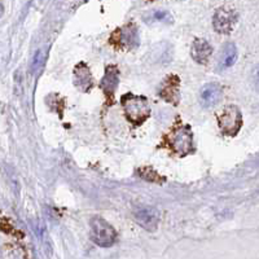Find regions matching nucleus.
I'll return each mask as SVG.
<instances>
[{
	"instance_id": "f257e3e1",
	"label": "nucleus",
	"mask_w": 259,
	"mask_h": 259,
	"mask_svg": "<svg viewBox=\"0 0 259 259\" xmlns=\"http://www.w3.org/2000/svg\"><path fill=\"white\" fill-rule=\"evenodd\" d=\"M121 101L127 119L133 125H141L151 114V107L145 97L136 96L133 93H126Z\"/></svg>"
},
{
	"instance_id": "f03ea898",
	"label": "nucleus",
	"mask_w": 259,
	"mask_h": 259,
	"mask_svg": "<svg viewBox=\"0 0 259 259\" xmlns=\"http://www.w3.org/2000/svg\"><path fill=\"white\" fill-rule=\"evenodd\" d=\"M91 237L100 246H111L115 241L114 228L100 216H95L91 220Z\"/></svg>"
},
{
	"instance_id": "7ed1b4c3",
	"label": "nucleus",
	"mask_w": 259,
	"mask_h": 259,
	"mask_svg": "<svg viewBox=\"0 0 259 259\" xmlns=\"http://www.w3.org/2000/svg\"><path fill=\"white\" fill-rule=\"evenodd\" d=\"M218 122L223 133L235 136L240 131L242 125V118L238 108L235 105H228L224 108L218 115Z\"/></svg>"
},
{
	"instance_id": "20e7f679",
	"label": "nucleus",
	"mask_w": 259,
	"mask_h": 259,
	"mask_svg": "<svg viewBox=\"0 0 259 259\" xmlns=\"http://www.w3.org/2000/svg\"><path fill=\"white\" fill-rule=\"evenodd\" d=\"M171 148L175 153L185 155L193 152V133L189 126L179 127L171 133L170 137Z\"/></svg>"
},
{
	"instance_id": "39448f33",
	"label": "nucleus",
	"mask_w": 259,
	"mask_h": 259,
	"mask_svg": "<svg viewBox=\"0 0 259 259\" xmlns=\"http://www.w3.org/2000/svg\"><path fill=\"white\" fill-rule=\"evenodd\" d=\"M237 15L236 12L230 8H219L215 12L214 19H213V25H214L215 31L220 34H228L232 31L233 26L236 25Z\"/></svg>"
},
{
	"instance_id": "423d86ee",
	"label": "nucleus",
	"mask_w": 259,
	"mask_h": 259,
	"mask_svg": "<svg viewBox=\"0 0 259 259\" xmlns=\"http://www.w3.org/2000/svg\"><path fill=\"white\" fill-rule=\"evenodd\" d=\"M133 216H135V220L137 222V224L147 231H154L158 227L159 219H161L159 211L155 207L151 206H144L137 209Z\"/></svg>"
},
{
	"instance_id": "0eeeda50",
	"label": "nucleus",
	"mask_w": 259,
	"mask_h": 259,
	"mask_svg": "<svg viewBox=\"0 0 259 259\" xmlns=\"http://www.w3.org/2000/svg\"><path fill=\"white\" fill-rule=\"evenodd\" d=\"M137 30L133 25H127L122 29H118L111 37V42L123 48H132L137 44Z\"/></svg>"
},
{
	"instance_id": "6e6552de",
	"label": "nucleus",
	"mask_w": 259,
	"mask_h": 259,
	"mask_svg": "<svg viewBox=\"0 0 259 259\" xmlns=\"http://www.w3.org/2000/svg\"><path fill=\"white\" fill-rule=\"evenodd\" d=\"M222 87L216 83H207L200 91V103L202 107L211 108L222 100Z\"/></svg>"
},
{
	"instance_id": "1a4fd4ad",
	"label": "nucleus",
	"mask_w": 259,
	"mask_h": 259,
	"mask_svg": "<svg viewBox=\"0 0 259 259\" xmlns=\"http://www.w3.org/2000/svg\"><path fill=\"white\" fill-rule=\"evenodd\" d=\"M74 83L78 88L87 92L92 86V77L89 67L85 63H81L74 69Z\"/></svg>"
},
{
	"instance_id": "9d476101",
	"label": "nucleus",
	"mask_w": 259,
	"mask_h": 259,
	"mask_svg": "<svg viewBox=\"0 0 259 259\" xmlns=\"http://www.w3.org/2000/svg\"><path fill=\"white\" fill-rule=\"evenodd\" d=\"M119 81V71L115 66H108L107 71H105V75H104L103 81L100 83L101 89L104 91L105 95H110L113 96L117 86H118Z\"/></svg>"
},
{
	"instance_id": "9b49d317",
	"label": "nucleus",
	"mask_w": 259,
	"mask_h": 259,
	"mask_svg": "<svg viewBox=\"0 0 259 259\" xmlns=\"http://www.w3.org/2000/svg\"><path fill=\"white\" fill-rule=\"evenodd\" d=\"M159 95L166 101L176 105L179 101V78L175 77V75L167 78V81L165 82Z\"/></svg>"
},
{
	"instance_id": "f8f14e48",
	"label": "nucleus",
	"mask_w": 259,
	"mask_h": 259,
	"mask_svg": "<svg viewBox=\"0 0 259 259\" xmlns=\"http://www.w3.org/2000/svg\"><path fill=\"white\" fill-rule=\"evenodd\" d=\"M211 52H213V48L205 39H196L193 42L191 53H192V59L196 63L206 64L211 56Z\"/></svg>"
},
{
	"instance_id": "ddd939ff",
	"label": "nucleus",
	"mask_w": 259,
	"mask_h": 259,
	"mask_svg": "<svg viewBox=\"0 0 259 259\" xmlns=\"http://www.w3.org/2000/svg\"><path fill=\"white\" fill-rule=\"evenodd\" d=\"M237 59V49L236 45L232 43H228L223 47L220 56H219V69H227L232 66L236 63Z\"/></svg>"
},
{
	"instance_id": "4468645a",
	"label": "nucleus",
	"mask_w": 259,
	"mask_h": 259,
	"mask_svg": "<svg viewBox=\"0 0 259 259\" xmlns=\"http://www.w3.org/2000/svg\"><path fill=\"white\" fill-rule=\"evenodd\" d=\"M45 60V53L43 51H38L35 53V57L33 60V70L34 73H37V71L41 70V67L43 66V64H44Z\"/></svg>"
},
{
	"instance_id": "2eb2a0df",
	"label": "nucleus",
	"mask_w": 259,
	"mask_h": 259,
	"mask_svg": "<svg viewBox=\"0 0 259 259\" xmlns=\"http://www.w3.org/2000/svg\"><path fill=\"white\" fill-rule=\"evenodd\" d=\"M154 19L157 21H171V16L167 12H157L154 13Z\"/></svg>"
},
{
	"instance_id": "dca6fc26",
	"label": "nucleus",
	"mask_w": 259,
	"mask_h": 259,
	"mask_svg": "<svg viewBox=\"0 0 259 259\" xmlns=\"http://www.w3.org/2000/svg\"><path fill=\"white\" fill-rule=\"evenodd\" d=\"M253 83L256 85L257 89H259V65H257L253 70Z\"/></svg>"
},
{
	"instance_id": "f3484780",
	"label": "nucleus",
	"mask_w": 259,
	"mask_h": 259,
	"mask_svg": "<svg viewBox=\"0 0 259 259\" xmlns=\"http://www.w3.org/2000/svg\"><path fill=\"white\" fill-rule=\"evenodd\" d=\"M3 13H4V8H3V5L0 4V17L3 16Z\"/></svg>"
}]
</instances>
